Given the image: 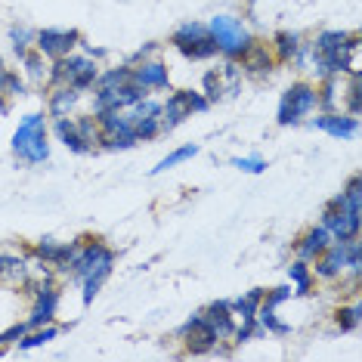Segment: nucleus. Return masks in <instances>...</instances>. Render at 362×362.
<instances>
[{
	"label": "nucleus",
	"instance_id": "f257e3e1",
	"mask_svg": "<svg viewBox=\"0 0 362 362\" xmlns=\"http://www.w3.org/2000/svg\"><path fill=\"white\" fill-rule=\"evenodd\" d=\"M13 152L25 164H44L50 158V146H47V121L44 115H25L19 130L13 134Z\"/></svg>",
	"mask_w": 362,
	"mask_h": 362
},
{
	"label": "nucleus",
	"instance_id": "1a4fd4ad",
	"mask_svg": "<svg viewBox=\"0 0 362 362\" xmlns=\"http://www.w3.org/2000/svg\"><path fill=\"white\" fill-rule=\"evenodd\" d=\"M134 115H130V124H134L136 139H152L161 134V103L143 96L136 105H130Z\"/></svg>",
	"mask_w": 362,
	"mask_h": 362
},
{
	"label": "nucleus",
	"instance_id": "2f4dec72",
	"mask_svg": "<svg viewBox=\"0 0 362 362\" xmlns=\"http://www.w3.org/2000/svg\"><path fill=\"white\" fill-rule=\"evenodd\" d=\"M10 37H13V50L19 53V56H25V53H28V44L35 40V35H31L28 28H13Z\"/></svg>",
	"mask_w": 362,
	"mask_h": 362
},
{
	"label": "nucleus",
	"instance_id": "4c0bfd02",
	"mask_svg": "<svg viewBox=\"0 0 362 362\" xmlns=\"http://www.w3.org/2000/svg\"><path fill=\"white\" fill-rule=\"evenodd\" d=\"M0 71H4V62H0Z\"/></svg>",
	"mask_w": 362,
	"mask_h": 362
},
{
	"label": "nucleus",
	"instance_id": "4468645a",
	"mask_svg": "<svg viewBox=\"0 0 362 362\" xmlns=\"http://www.w3.org/2000/svg\"><path fill=\"white\" fill-rule=\"evenodd\" d=\"M347 267V245L337 242V245H328V248L319 254V263H316V276L319 279H334L344 273Z\"/></svg>",
	"mask_w": 362,
	"mask_h": 362
},
{
	"label": "nucleus",
	"instance_id": "b1692460",
	"mask_svg": "<svg viewBox=\"0 0 362 362\" xmlns=\"http://www.w3.org/2000/svg\"><path fill=\"white\" fill-rule=\"evenodd\" d=\"M276 56H279V59H294V56H298L300 53V37L298 35H291V31H279V35H276Z\"/></svg>",
	"mask_w": 362,
	"mask_h": 362
},
{
	"label": "nucleus",
	"instance_id": "ddd939ff",
	"mask_svg": "<svg viewBox=\"0 0 362 362\" xmlns=\"http://www.w3.org/2000/svg\"><path fill=\"white\" fill-rule=\"evenodd\" d=\"M313 127L325 130V134H328V136H334V139H350V136L359 130V121H356V115L325 112L322 118H313Z\"/></svg>",
	"mask_w": 362,
	"mask_h": 362
},
{
	"label": "nucleus",
	"instance_id": "cd10ccee",
	"mask_svg": "<svg viewBox=\"0 0 362 362\" xmlns=\"http://www.w3.org/2000/svg\"><path fill=\"white\" fill-rule=\"evenodd\" d=\"M127 81H134V78H130L127 65H124V69H109L103 78H96V90H115V87L127 84Z\"/></svg>",
	"mask_w": 362,
	"mask_h": 362
},
{
	"label": "nucleus",
	"instance_id": "9b49d317",
	"mask_svg": "<svg viewBox=\"0 0 362 362\" xmlns=\"http://www.w3.org/2000/svg\"><path fill=\"white\" fill-rule=\"evenodd\" d=\"M130 78H134V84H139L143 90H164L170 84L168 65L158 62V59H149V62L143 59L136 69H130Z\"/></svg>",
	"mask_w": 362,
	"mask_h": 362
},
{
	"label": "nucleus",
	"instance_id": "6e6552de",
	"mask_svg": "<svg viewBox=\"0 0 362 362\" xmlns=\"http://www.w3.org/2000/svg\"><path fill=\"white\" fill-rule=\"evenodd\" d=\"M81 44V35L75 28L62 31V28H44L35 35V47L40 56H47V59H59V56H69L71 47Z\"/></svg>",
	"mask_w": 362,
	"mask_h": 362
},
{
	"label": "nucleus",
	"instance_id": "c756f323",
	"mask_svg": "<svg viewBox=\"0 0 362 362\" xmlns=\"http://www.w3.org/2000/svg\"><path fill=\"white\" fill-rule=\"evenodd\" d=\"M19 59L22 62H25V69H28V75L31 78H35L37 81V84H40V81H44L47 78V65H44V56H40V53H25V56H19Z\"/></svg>",
	"mask_w": 362,
	"mask_h": 362
},
{
	"label": "nucleus",
	"instance_id": "412c9836",
	"mask_svg": "<svg viewBox=\"0 0 362 362\" xmlns=\"http://www.w3.org/2000/svg\"><path fill=\"white\" fill-rule=\"evenodd\" d=\"M242 65L248 71H254V75H263V71H269V65H273V56H269V47H263V44H254L251 40V47L242 53Z\"/></svg>",
	"mask_w": 362,
	"mask_h": 362
},
{
	"label": "nucleus",
	"instance_id": "473e14b6",
	"mask_svg": "<svg viewBox=\"0 0 362 362\" xmlns=\"http://www.w3.org/2000/svg\"><path fill=\"white\" fill-rule=\"evenodd\" d=\"M28 332V322H16L10 325L6 332H0V347H10V344H19L22 341V334Z\"/></svg>",
	"mask_w": 362,
	"mask_h": 362
},
{
	"label": "nucleus",
	"instance_id": "423d86ee",
	"mask_svg": "<svg viewBox=\"0 0 362 362\" xmlns=\"http://www.w3.org/2000/svg\"><path fill=\"white\" fill-rule=\"evenodd\" d=\"M316 87L310 84H291L282 93V105H279V124L288 127V124H298L303 115H310L316 109Z\"/></svg>",
	"mask_w": 362,
	"mask_h": 362
},
{
	"label": "nucleus",
	"instance_id": "f8f14e48",
	"mask_svg": "<svg viewBox=\"0 0 362 362\" xmlns=\"http://www.w3.org/2000/svg\"><path fill=\"white\" fill-rule=\"evenodd\" d=\"M204 322L214 328V334H217V341H226V337L235 334V316H233V307H229V300H214L208 310L202 313Z\"/></svg>",
	"mask_w": 362,
	"mask_h": 362
},
{
	"label": "nucleus",
	"instance_id": "7c9ffc66",
	"mask_svg": "<svg viewBox=\"0 0 362 362\" xmlns=\"http://www.w3.org/2000/svg\"><path fill=\"white\" fill-rule=\"evenodd\" d=\"M316 93H322V96H316V105H322L325 112H332L334 109V93H337V84H334V75L325 81L322 90H316Z\"/></svg>",
	"mask_w": 362,
	"mask_h": 362
},
{
	"label": "nucleus",
	"instance_id": "20e7f679",
	"mask_svg": "<svg viewBox=\"0 0 362 362\" xmlns=\"http://www.w3.org/2000/svg\"><path fill=\"white\" fill-rule=\"evenodd\" d=\"M208 105H211L208 96L192 93V90H177V93L168 96V103L161 105V134L183 124V118H189L192 112H204Z\"/></svg>",
	"mask_w": 362,
	"mask_h": 362
},
{
	"label": "nucleus",
	"instance_id": "dca6fc26",
	"mask_svg": "<svg viewBox=\"0 0 362 362\" xmlns=\"http://www.w3.org/2000/svg\"><path fill=\"white\" fill-rule=\"evenodd\" d=\"M78 103H81V90L69 87V84H59L50 93V115L53 118H69Z\"/></svg>",
	"mask_w": 362,
	"mask_h": 362
},
{
	"label": "nucleus",
	"instance_id": "9d476101",
	"mask_svg": "<svg viewBox=\"0 0 362 362\" xmlns=\"http://www.w3.org/2000/svg\"><path fill=\"white\" fill-rule=\"evenodd\" d=\"M180 334L186 337V350L195 353V356H202V353H211L214 344H217V334H214V328L204 322V316H192L189 322L180 328Z\"/></svg>",
	"mask_w": 362,
	"mask_h": 362
},
{
	"label": "nucleus",
	"instance_id": "bb28decb",
	"mask_svg": "<svg viewBox=\"0 0 362 362\" xmlns=\"http://www.w3.org/2000/svg\"><path fill=\"white\" fill-rule=\"evenodd\" d=\"M75 127H78V134H81V139L93 149L96 143H103V130H100V124H96V118H75Z\"/></svg>",
	"mask_w": 362,
	"mask_h": 362
},
{
	"label": "nucleus",
	"instance_id": "f3484780",
	"mask_svg": "<svg viewBox=\"0 0 362 362\" xmlns=\"http://www.w3.org/2000/svg\"><path fill=\"white\" fill-rule=\"evenodd\" d=\"M263 294H267V291L254 288L251 294H245V298H238V300L229 303V307H233V316H235V319H242V325H245V328H254V325H257V307H260Z\"/></svg>",
	"mask_w": 362,
	"mask_h": 362
},
{
	"label": "nucleus",
	"instance_id": "6ab92c4d",
	"mask_svg": "<svg viewBox=\"0 0 362 362\" xmlns=\"http://www.w3.org/2000/svg\"><path fill=\"white\" fill-rule=\"evenodd\" d=\"M112 263H115V254H109V257H103L100 263H96L93 269H90V273L81 279V282H84V303H90L96 298V291H100L103 288V282L105 279H109V273H112Z\"/></svg>",
	"mask_w": 362,
	"mask_h": 362
},
{
	"label": "nucleus",
	"instance_id": "72a5a7b5",
	"mask_svg": "<svg viewBox=\"0 0 362 362\" xmlns=\"http://www.w3.org/2000/svg\"><path fill=\"white\" fill-rule=\"evenodd\" d=\"M288 298H291V288H288V285H282V288H273V291H267V294H263V307H269V310H276L279 307V303H282V300H288Z\"/></svg>",
	"mask_w": 362,
	"mask_h": 362
},
{
	"label": "nucleus",
	"instance_id": "c9c22d12",
	"mask_svg": "<svg viewBox=\"0 0 362 362\" xmlns=\"http://www.w3.org/2000/svg\"><path fill=\"white\" fill-rule=\"evenodd\" d=\"M204 93H208V100H220V96H226L223 84H220V78H217V71H208V75H204Z\"/></svg>",
	"mask_w": 362,
	"mask_h": 362
},
{
	"label": "nucleus",
	"instance_id": "39448f33",
	"mask_svg": "<svg viewBox=\"0 0 362 362\" xmlns=\"http://www.w3.org/2000/svg\"><path fill=\"white\" fill-rule=\"evenodd\" d=\"M359 223H362V211L347 208V204H344V195H334L322 214V226L332 233V238H337V242H347V238L359 235Z\"/></svg>",
	"mask_w": 362,
	"mask_h": 362
},
{
	"label": "nucleus",
	"instance_id": "0eeeda50",
	"mask_svg": "<svg viewBox=\"0 0 362 362\" xmlns=\"http://www.w3.org/2000/svg\"><path fill=\"white\" fill-rule=\"evenodd\" d=\"M56 303H59V288L53 285L50 276H44V282L35 285V310L25 319L28 328H40V325H50L56 316Z\"/></svg>",
	"mask_w": 362,
	"mask_h": 362
},
{
	"label": "nucleus",
	"instance_id": "4be33fe9",
	"mask_svg": "<svg viewBox=\"0 0 362 362\" xmlns=\"http://www.w3.org/2000/svg\"><path fill=\"white\" fill-rule=\"evenodd\" d=\"M204 35H208V25H199V22H183V25L174 31V47L186 56L189 47H192L199 37H204Z\"/></svg>",
	"mask_w": 362,
	"mask_h": 362
},
{
	"label": "nucleus",
	"instance_id": "7ed1b4c3",
	"mask_svg": "<svg viewBox=\"0 0 362 362\" xmlns=\"http://www.w3.org/2000/svg\"><path fill=\"white\" fill-rule=\"evenodd\" d=\"M208 31H211L214 44H217V50L233 56V59H242V53L251 47L248 28H245L238 19H229V16H217V19H211Z\"/></svg>",
	"mask_w": 362,
	"mask_h": 362
},
{
	"label": "nucleus",
	"instance_id": "393cba45",
	"mask_svg": "<svg viewBox=\"0 0 362 362\" xmlns=\"http://www.w3.org/2000/svg\"><path fill=\"white\" fill-rule=\"evenodd\" d=\"M56 334H59V332H56L53 325H40L37 332H31V334L25 332V334H22L19 350H35V347H44V344H47V341H53Z\"/></svg>",
	"mask_w": 362,
	"mask_h": 362
},
{
	"label": "nucleus",
	"instance_id": "a878e982",
	"mask_svg": "<svg viewBox=\"0 0 362 362\" xmlns=\"http://www.w3.org/2000/svg\"><path fill=\"white\" fill-rule=\"evenodd\" d=\"M195 155H199V146H195V143H189V146H183V149L170 152L164 161H158V168H155L152 174H164V170L177 168V164H183V161H189V158H195Z\"/></svg>",
	"mask_w": 362,
	"mask_h": 362
},
{
	"label": "nucleus",
	"instance_id": "5701e85b",
	"mask_svg": "<svg viewBox=\"0 0 362 362\" xmlns=\"http://www.w3.org/2000/svg\"><path fill=\"white\" fill-rule=\"evenodd\" d=\"M288 276H291V282H294V288L291 291L294 294H310L313 291V273H310V267H307V260H294L291 267H288Z\"/></svg>",
	"mask_w": 362,
	"mask_h": 362
},
{
	"label": "nucleus",
	"instance_id": "f704fd0d",
	"mask_svg": "<svg viewBox=\"0 0 362 362\" xmlns=\"http://www.w3.org/2000/svg\"><path fill=\"white\" fill-rule=\"evenodd\" d=\"M233 164L238 170H245V174H263V170H267V161L257 158V155H251V158H235Z\"/></svg>",
	"mask_w": 362,
	"mask_h": 362
},
{
	"label": "nucleus",
	"instance_id": "e433bc0d",
	"mask_svg": "<svg viewBox=\"0 0 362 362\" xmlns=\"http://www.w3.org/2000/svg\"><path fill=\"white\" fill-rule=\"evenodd\" d=\"M22 93H25L22 81L16 78V75H10V71H6V96H22Z\"/></svg>",
	"mask_w": 362,
	"mask_h": 362
},
{
	"label": "nucleus",
	"instance_id": "2eb2a0df",
	"mask_svg": "<svg viewBox=\"0 0 362 362\" xmlns=\"http://www.w3.org/2000/svg\"><path fill=\"white\" fill-rule=\"evenodd\" d=\"M328 245H332V233H328L325 226H313L307 229V233L300 235V242H298V257L300 260H316L319 254H322Z\"/></svg>",
	"mask_w": 362,
	"mask_h": 362
},
{
	"label": "nucleus",
	"instance_id": "f03ea898",
	"mask_svg": "<svg viewBox=\"0 0 362 362\" xmlns=\"http://www.w3.org/2000/svg\"><path fill=\"white\" fill-rule=\"evenodd\" d=\"M47 78H50L53 87L69 84L75 90H87V87L96 84L100 71H96V62L87 59V56H59V59H53Z\"/></svg>",
	"mask_w": 362,
	"mask_h": 362
},
{
	"label": "nucleus",
	"instance_id": "aec40b11",
	"mask_svg": "<svg viewBox=\"0 0 362 362\" xmlns=\"http://www.w3.org/2000/svg\"><path fill=\"white\" fill-rule=\"evenodd\" d=\"M53 130H56V136L65 143V149H71V152H78V155H87L90 152V146L81 139V134H78V127H75V121H71V118H56Z\"/></svg>",
	"mask_w": 362,
	"mask_h": 362
},
{
	"label": "nucleus",
	"instance_id": "c85d7f7f",
	"mask_svg": "<svg viewBox=\"0 0 362 362\" xmlns=\"http://www.w3.org/2000/svg\"><path fill=\"white\" fill-rule=\"evenodd\" d=\"M359 322H362V307H359V303L337 310V328H341V332H353Z\"/></svg>",
	"mask_w": 362,
	"mask_h": 362
},
{
	"label": "nucleus",
	"instance_id": "a211bd4d",
	"mask_svg": "<svg viewBox=\"0 0 362 362\" xmlns=\"http://www.w3.org/2000/svg\"><path fill=\"white\" fill-rule=\"evenodd\" d=\"M28 263L16 254H0V285H25Z\"/></svg>",
	"mask_w": 362,
	"mask_h": 362
}]
</instances>
